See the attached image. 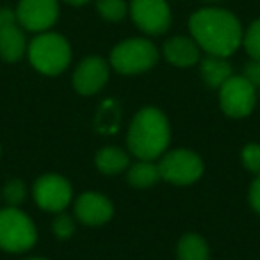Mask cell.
<instances>
[{
    "label": "cell",
    "mask_w": 260,
    "mask_h": 260,
    "mask_svg": "<svg viewBox=\"0 0 260 260\" xmlns=\"http://www.w3.org/2000/svg\"><path fill=\"white\" fill-rule=\"evenodd\" d=\"M192 40L209 55L228 57L242 45V27L234 13L219 8L196 11L189 20Z\"/></svg>",
    "instance_id": "1"
},
{
    "label": "cell",
    "mask_w": 260,
    "mask_h": 260,
    "mask_svg": "<svg viewBox=\"0 0 260 260\" xmlns=\"http://www.w3.org/2000/svg\"><path fill=\"white\" fill-rule=\"evenodd\" d=\"M168 118L157 107H145L134 116L126 132V146L139 160H155L170 146Z\"/></svg>",
    "instance_id": "2"
},
{
    "label": "cell",
    "mask_w": 260,
    "mask_h": 260,
    "mask_svg": "<svg viewBox=\"0 0 260 260\" xmlns=\"http://www.w3.org/2000/svg\"><path fill=\"white\" fill-rule=\"evenodd\" d=\"M27 55L34 68L43 75H59L70 66L72 48L66 38L57 32H40L27 47Z\"/></svg>",
    "instance_id": "3"
},
{
    "label": "cell",
    "mask_w": 260,
    "mask_h": 260,
    "mask_svg": "<svg viewBox=\"0 0 260 260\" xmlns=\"http://www.w3.org/2000/svg\"><path fill=\"white\" fill-rule=\"evenodd\" d=\"M38 230L32 219L18 207L0 209V249L25 253L36 244Z\"/></svg>",
    "instance_id": "4"
},
{
    "label": "cell",
    "mask_w": 260,
    "mask_h": 260,
    "mask_svg": "<svg viewBox=\"0 0 260 260\" xmlns=\"http://www.w3.org/2000/svg\"><path fill=\"white\" fill-rule=\"evenodd\" d=\"M159 50L150 40L130 38L118 43L111 52V66L121 75H138L153 68Z\"/></svg>",
    "instance_id": "5"
},
{
    "label": "cell",
    "mask_w": 260,
    "mask_h": 260,
    "mask_svg": "<svg viewBox=\"0 0 260 260\" xmlns=\"http://www.w3.org/2000/svg\"><path fill=\"white\" fill-rule=\"evenodd\" d=\"M160 178L175 185H189L203 173V160L198 153L185 148L164 152L159 160Z\"/></svg>",
    "instance_id": "6"
},
{
    "label": "cell",
    "mask_w": 260,
    "mask_h": 260,
    "mask_svg": "<svg viewBox=\"0 0 260 260\" xmlns=\"http://www.w3.org/2000/svg\"><path fill=\"white\" fill-rule=\"evenodd\" d=\"M32 196L40 209L59 214L72 203L73 189L62 175L45 173L34 182Z\"/></svg>",
    "instance_id": "7"
},
{
    "label": "cell",
    "mask_w": 260,
    "mask_h": 260,
    "mask_svg": "<svg viewBox=\"0 0 260 260\" xmlns=\"http://www.w3.org/2000/svg\"><path fill=\"white\" fill-rule=\"evenodd\" d=\"M256 102V87L242 75H232L219 87L221 109L230 118H244L251 114Z\"/></svg>",
    "instance_id": "8"
},
{
    "label": "cell",
    "mask_w": 260,
    "mask_h": 260,
    "mask_svg": "<svg viewBox=\"0 0 260 260\" xmlns=\"http://www.w3.org/2000/svg\"><path fill=\"white\" fill-rule=\"evenodd\" d=\"M130 16L139 30L150 36L164 34L171 25V9L166 0H132Z\"/></svg>",
    "instance_id": "9"
},
{
    "label": "cell",
    "mask_w": 260,
    "mask_h": 260,
    "mask_svg": "<svg viewBox=\"0 0 260 260\" xmlns=\"http://www.w3.org/2000/svg\"><path fill=\"white\" fill-rule=\"evenodd\" d=\"M18 23L30 32H45L59 18L57 0H20L16 8Z\"/></svg>",
    "instance_id": "10"
},
{
    "label": "cell",
    "mask_w": 260,
    "mask_h": 260,
    "mask_svg": "<svg viewBox=\"0 0 260 260\" xmlns=\"http://www.w3.org/2000/svg\"><path fill=\"white\" fill-rule=\"evenodd\" d=\"M109 80V64L98 55L86 57L77 64L73 72V87L77 93L89 96L96 94Z\"/></svg>",
    "instance_id": "11"
},
{
    "label": "cell",
    "mask_w": 260,
    "mask_h": 260,
    "mask_svg": "<svg viewBox=\"0 0 260 260\" xmlns=\"http://www.w3.org/2000/svg\"><path fill=\"white\" fill-rule=\"evenodd\" d=\"M75 217L82 224L87 226H98V224H105L114 214V207L112 202L107 196L100 194V192L87 191L82 192L79 198L75 200Z\"/></svg>",
    "instance_id": "12"
},
{
    "label": "cell",
    "mask_w": 260,
    "mask_h": 260,
    "mask_svg": "<svg viewBox=\"0 0 260 260\" xmlns=\"http://www.w3.org/2000/svg\"><path fill=\"white\" fill-rule=\"evenodd\" d=\"M162 54L166 61L178 68H189L200 62V47L192 38L175 36L164 43Z\"/></svg>",
    "instance_id": "13"
},
{
    "label": "cell",
    "mask_w": 260,
    "mask_h": 260,
    "mask_svg": "<svg viewBox=\"0 0 260 260\" xmlns=\"http://www.w3.org/2000/svg\"><path fill=\"white\" fill-rule=\"evenodd\" d=\"M27 38L18 23L0 29V59L8 62H16L27 52Z\"/></svg>",
    "instance_id": "14"
},
{
    "label": "cell",
    "mask_w": 260,
    "mask_h": 260,
    "mask_svg": "<svg viewBox=\"0 0 260 260\" xmlns=\"http://www.w3.org/2000/svg\"><path fill=\"white\" fill-rule=\"evenodd\" d=\"M200 73H202L203 80L209 87L219 89L232 75V64L226 61V57H219V55H207L200 62Z\"/></svg>",
    "instance_id": "15"
},
{
    "label": "cell",
    "mask_w": 260,
    "mask_h": 260,
    "mask_svg": "<svg viewBox=\"0 0 260 260\" xmlns=\"http://www.w3.org/2000/svg\"><path fill=\"white\" fill-rule=\"evenodd\" d=\"M94 164H96L98 171L104 175H118L121 171L128 170L130 160L128 153L125 150L118 148V146H105L94 157Z\"/></svg>",
    "instance_id": "16"
},
{
    "label": "cell",
    "mask_w": 260,
    "mask_h": 260,
    "mask_svg": "<svg viewBox=\"0 0 260 260\" xmlns=\"http://www.w3.org/2000/svg\"><path fill=\"white\" fill-rule=\"evenodd\" d=\"M160 178L159 166L153 160H138L136 164L128 166L126 171V180L130 185L139 189L152 187L153 184H157Z\"/></svg>",
    "instance_id": "17"
},
{
    "label": "cell",
    "mask_w": 260,
    "mask_h": 260,
    "mask_svg": "<svg viewBox=\"0 0 260 260\" xmlns=\"http://www.w3.org/2000/svg\"><path fill=\"white\" fill-rule=\"evenodd\" d=\"M178 260H210V251L205 239L198 234H185L177 246Z\"/></svg>",
    "instance_id": "18"
},
{
    "label": "cell",
    "mask_w": 260,
    "mask_h": 260,
    "mask_svg": "<svg viewBox=\"0 0 260 260\" xmlns=\"http://www.w3.org/2000/svg\"><path fill=\"white\" fill-rule=\"evenodd\" d=\"M96 9L107 22H121L128 13L125 0H96Z\"/></svg>",
    "instance_id": "19"
},
{
    "label": "cell",
    "mask_w": 260,
    "mask_h": 260,
    "mask_svg": "<svg viewBox=\"0 0 260 260\" xmlns=\"http://www.w3.org/2000/svg\"><path fill=\"white\" fill-rule=\"evenodd\" d=\"M2 196H4L8 207H18L27 198V185L22 180H18V178H13V180H9L4 185Z\"/></svg>",
    "instance_id": "20"
},
{
    "label": "cell",
    "mask_w": 260,
    "mask_h": 260,
    "mask_svg": "<svg viewBox=\"0 0 260 260\" xmlns=\"http://www.w3.org/2000/svg\"><path fill=\"white\" fill-rule=\"evenodd\" d=\"M242 45L251 59H260V18L255 20L242 36Z\"/></svg>",
    "instance_id": "21"
},
{
    "label": "cell",
    "mask_w": 260,
    "mask_h": 260,
    "mask_svg": "<svg viewBox=\"0 0 260 260\" xmlns=\"http://www.w3.org/2000/svg\"><path fill=\"white\" fill-rule=\"evenodd\" d=\"M241 160L248 171L260 175V145L258 143H249L242 148Z\"/></svg>",
    "instance_id": "22"
},
{
    "label": "cell",
    "mask_w": 260,
    "mask_h": 260,
    "mask_svg": "<svg viewBox=\"0 0 260 260\" xmlns=\"http://www.w3.org/2000/svg\"><path fill=\"white\" fill-rule=\"evenodd\" d=\"M52 232H54V235L57 239L72 237L73 232H75V221H73V217L68 216V214L59 212L57 216H55V219L52 221Z\"/></svg>",
    "instance_id": "23"
},
{
    "label": "cell",
    "mask_w": 260,
    "mask_h": 260,
    "mask_svg": "<svg viewBox=\"0 0 260 260\" xmlns=\"http://www.w3.org/2000/svg\"><path fill=\"white\" fill-rule=\"evenodd\" d=\"M242 77L248 80L251 86L260 87V59H251L242 70Z\"/></svg>",
    "instance_id": "24"
},
{
    "label": "cell",
    "mask_w": 260,
    "mask_h": 260,
    "mask_svg": "<svg viewBox=\"0 0 260 260\" xmlns=\"http://www.w3.org/2000/svg\"><path fill=\"white\" fill-rule=\"evenodd\" d=\"M249 205L255 212L260 214V175H256V178L249 185Z\"/></svg>",
    "instance_id": "25"
},
{
    "label": "cell",
    "mask_w": 260,
    "mask_h": 260,
    "mask_svg": "<svg viewBox=\"0 0 260 260\" xmlns=\"http://www.w3.org/2000/svg\"><path fill=\"white\" fill-rule=\"evenodd\" d=\"M16 22H18V18H16V11H13V9H9V8L0 9V29L13 25V23H16Z\"/></svg>",
    "instance_id": "26"
},
{
    "label": "cell",
    "mask_w": 260,
    "mask_h": 260,
    "mask_svg": "<svg viewBox=\"0 0 260 260\" xmlns=\"http://www.w3.org/2000/svg\"><path fill=\"white\" fill-rule=\"evenodd\" d=\"M64 2L70 6H84V4H87L89 0H64Z\"/></svg>",
    "instance_id": "27"
},
{
    "label": "cell",
    "mask_w": 260,
    "mask_h": 260,
    "mask_svg": "<svg viewBox=\"0 0 260 260\" xmlns=\"http://www.w3.org/2000/svg\"><path fill=\"white\" fill-rule=\"evenodd\" d=\"M27 260H48V258H40V256H34V258H27Z\"/></svg>",
    "instance_id": "28"
},
{
    "label": "cell",
    "mask_w": 260,
    "mask_h": 260,
    "mask_svg": "<svg viewBox=\"0 0 260 260\" xmlns=\"http://www.w3.org/2000/svg\"><path fill=\"white\" fill-rule=\"evenodd\" d=\"M207 2H216V0H207Z\"/></svg>",
    "instance_id": "29"
},
{
    "label": "cell",
    "mask_w": 260,
    "mask_h": 260,
    "mask_svg": "<svg viewBox=\"0 0 260 260\" xmlns=\"http://www.w3.org/2000/svg\"><path fill=\"white\" fill-rule=\"evenodd\" d=\"M258 96H260V91H258Z\"/></svg>",
    "instance_id": "30"
},
{
    "label": "cell",
    "mask_w": 260,
    "mask_h": 260,
    "mask_svg": "<svg viewBox=\"0 0 260 260\" xmlns=\"http://www.w3.org/2000/svg\"><path fill=\"white\" fill-rule=\"evenodd\" d=\"M0 150H2V148H0Z\"/></svg>",
    "instance_id": "31"
}]
</instances>
